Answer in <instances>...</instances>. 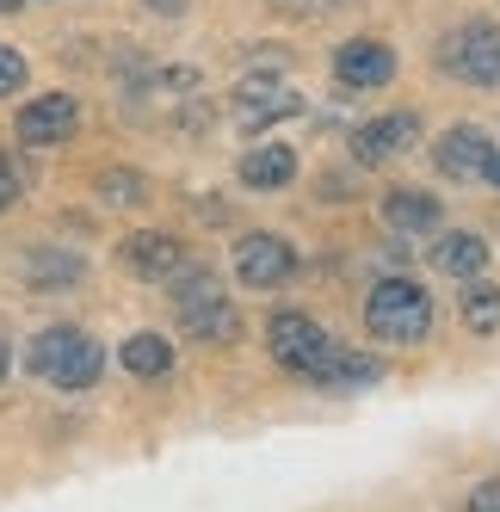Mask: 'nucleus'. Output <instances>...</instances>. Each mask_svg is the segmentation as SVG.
Returning a JSON list of instances; mask_svg holds the SVG:
<instances>
[{
    "mask_svg": "<svg viewBox=\"0 0 500 512\" xmlns=\"http://www.w3.org/2000/svg\"><path fill=\"white\" fill-rule=\"evenodd\" d=\"M266 346H272V358H278L291 377L321 383V389H371V383L383 377V364H377V358L346 352V346H340V340H334L315 315H297V309L272 315Z\"/></svg>",
    "mask_w": 500,
    "mask_h": 512,
    "instance_id": "nucleus-1",
    "label": "nucleus"
},
{
    "mask_svg": "<svg viewBox=\"0 0 500 512\" xmlns=\"http://www.w3.org/2000/svg\"><path fill=\"white\" fill-rule=\"evenodd\" d=\"M365 327L389 346H420L433 334V297L414 278H383L365 297Z\"/></svg>",
    "mask_w": 500,
    "mask_h": 512,
    "instance_id": "nucleus-2",
    "label": "nucleus"
},
{
    "mask_svg": "<svg viewBox=\"0 0 500 512\" xmlns=\"http://www.w3.org/2000/svg\"><path fill=\"white\" fill-rule=\"evenodd\" d=\"M167 284H173V309H180V327H186V334H198V340H210V346H223V340L241 334L235 303L223 297V284L210 278L204 266H180Z\"/></svg>",
    "mask_w": 500,
    "mask_h": 512,
    "instance_id": "nucleus-3",
    "label": "nucleus"
},
{
    "mask_svg": "<svg viewBox=\"0 0 500 512\" xmlns=\"http://www.w3.org/2000/svg\"><path fill=\"white\" fill-rule=\"evenodd\" d=\"M31 371L50 389H93L99 371H105V352L81 327H44V334L31 340Z\"/></svg>",
    "mask_w": 500,
    "mask_h": 512,
    "instance_id": "nucleus-4",
    "label": "nucleus"
},
{
    "mask_svg": "<svg viewBox=\"0 0 500 512\" xmlns=\"http://www.w3.org/2000/svg\"><path fill=\"white\" fill-rule=\"evenodd\" d=\"M439 62H445V75L463 81V87H500V25L494 19L457 25L439 44Z\"/></svg>",
    "mask_w": 500,
    "mask_h": 512,
    "instance_id": "nucleus-5",
    "label": "nucleus"
},
{
    "mask_svg": "<svg viewBox=\"0 0 500 512\" xmlns=\"http://www.w3.org/2000/svg\"><path fill=\"white\" fill-rule=\"evenodd\" d=\"M291 272H297V253H291V241L284 235H241L235 241V278L247 284V290H278V284H291Z\"/></svg>",
    "mask_w": 500,
    "mask_h": 512,
    "instance_id": "nucleus-6",
    "label": "nucleus"
},
{
    "mask_svg": "<svg viewBox=\"0 0 500 512\" xmlns=\"http://www.w3.org/2000/svg\"><path fill=\"white\" fill-rule=\"evenodd\" d=\"M334 81L346 93H377L396 81V50H389L383 38H352L334 50Z\"/></svg>",
    "mask_w": 500,
    "mask_h": 512,
    "instance_id": "nucleus-7",
    "label": "nucleus"
},
{
    "mask_svg": "<svg viewBox=\"0 0 500 512\" xmlns=\"http://www.w3.org/2000/svg\"><path fill=\"white\" fill-rule=\"evenodd\" d=\"M284 118H303V93L284 87V81H241L235 87V124L241 130H272Z\"/></svg>",
    "mask_w": 500,
    "mask_h": 512,
    "instance_id": "nucleus-8",
    "label": "nucleus"
},
{
    "mask_svg": "<svg viewBox=\"0 0 500 512\" xmlns=\"http://www.w3.org/2000/svg\"><path fill=\"white\" fill-rule=\"evenodd\" d=\"M81 124V105L68 99V93H44V99H31L25 112H19V142H31V149H50V142H68Z\"/></svg>",
    "mask_w": 500,
    "mask_h": 512,
    "instance_id": "nucleus-9",
    "label": "nucleus"
},
{
    "mask_svg": "<svg viewBox=\"0 0 500 512\" xmlns=\"http://www.w3.org/2000/svg\"><path fill=\"white\" fill-rule=\"evenodd\" d=\"M414 136H420V118H414V112H389V118H371V124L352 130V155H359L365 167H377V161L408 155Z\"/></svg>",
    "mask_w": 500,
    "mask_h": 512,
    "instance_id": "nucleus-10",
    "label": "nucleus"
},
{
    "mask_svg": "<svg viewBox=\"0 0 500 512\" xmlns=\"http://www.w3.org/2000/svg\"><path fill=\"white\" fill-rule=\"evenodd\" d=\"M433 161H439L445 179H488V167H494V142H488L476 124H457V130L439 136Z\"/></svg>",
    "mask_w": 500,
    "mask_h": 512,
    "instance_id": "nucleus-11",
    "label": "nucleus"
},
{
    "mask_svg": "<svg viewBox=\"0 0 500 512\" xmlns=\"http://www.w3.org/2000/svg\"><path fill=\"white\" fill-rule=\"evenodd\" d=\"M124 266H130V272H142V278H161V284H167L173 272L186 266V247L173 241V235L142 229V235H130V241H124Z\"/></svg>",
    "mask_w": 500,
    "mask_h": 512,
    "instance_id": "nucleus-12",
    "label": "nucleus"
},
{
    "mask_svg": "<svg viewBox=\"0 0 500 512\" xmlns=\"http://www.w3.org/2000/svg\"><path fill=\"white\" fill-rule=\"evenodd\" d=\"M297 179V155L284 149V142H266V149H247L241 155V186L247 192H278Z\"/></svg>",
    "mask_w": 500,
    "mask_h": 512,
    "instance_id": "nucleus-13",
    "label": "nucleus"
},
{
    "mask_svg": "<svg viewBox=\"0 0 500 512\" xmlns=\"http://www.w3.org/2000/svg\"><path fill=\"white\" fill-rule=\"evenodd\" d=\"M383 223L396 229V235H433L445 223V210L433 192H389L383 198Z\"/></svg>",
    "mask_w": 500,
    "mask_h": 512,
    "instance_id": "nucleus-14",
    "label": "nucleus"
},
{
    "mask_svg": "<svg viewBox=\"0 0 500 512\" xmlns=\"http://www.w3.org/2000/svg\"><path fill=\"white\" fill-rule=\"evenodd\" d=\"M433 266H439L445 278H482V272H488V241L470 235V229L439 235V241H433Z\"/></svg>",
    "mask_w": 500,
    "mask_h": 512,
    "instance_id": "nucleus-15",
    "label": "nucleus"
},
{
    "mask_svg": "<svg viewBox=\"0 0 500 512\" xmlns=\"http://www.w3.org/2000/svg\"><path fill=\"white\" fill-rule=\"evenodd\" d=\"M124 371H130V377H167V371H173L167 334H130V340H124Z\"/></svg>",
    "mask_w": 500,
    "mask_h": 512,
    "instance_id": "nucleus-16",
    "label": "nucleus"
},
{
    "mask_svg": "<svg viewBox=\"0 0 500 512\" xmlns=\"http://www.w3.org/2000/svg\"><path fill=\"white\" fill-rule=\"evenodd\" d=\"M463 327L470 334H500V284H482V278H470L463 284Z\"/></svg>",
    "mask_w": 500,
    "mask_h": 512,
    "instance_id": "nucleus-17",
    "label": "nucleus"
},
{
    "mask_svg": "<svg viewBox=\"0 0 500 512\" xmlns=\"http://www.w3.org/2000/svg\"><path fill=\"white\" fill-rule=\"evenodd\" d=\"M99 198H112V204H142V198H149V186H142V173H99Z\"/></svg>",
    "mask_w": 500,
    "mask_h": 512,
    "instance_id": "nucleus-18",
    "label": "nucleus"
},
{
    "mask_svg": "<svg viewBox=\"0 0 500 512\" xmlns=\"http://www.w3.org/2000/svg\"><path fill=\"white\" fill-rule=\"evenodd\" d=\"M19 87H25V56L0 44V99H7V93H19Z\"/></svg>",
    "mask_w": 500,
    "mask_h": 512,
    "instance_id": "nucleus-19",
    "label": "nucleus"
},
{
    "mask_svg": "<svg viewBox=\"0 0 500 512\" xmlns=\"http://www.w3.org/2000/svg\"><path fill=\"white\" fill-rule=\"evenodd\" d=\"M463 512H500V475H488V482H476V494L463 500Z\"/></svg>",
    "mask_w": 500,
    "mask_h": 512,
    "instance_id": "nucleus-20",
    "label": "nucleus"
},
{
    "mask_svg": "<svg viewBox=\"0 0 500 512\" xmlns=\"http://www.w3.org/2000/svg\"><path fill=\"white\" fill-rule=\"evenodd\" d=\"M13 198H19V173H13V161H7V155H0V210H7Z\"/></svg>",
    "mask_w": 500,
    "mask_h": 512,
    "instance_id": "nucleus-21",
    "label": "nucleus"
},
{
    "mask_svg": "<svg viewBox=\"0 0 500 512\" xmlns=\"http://www.w3.org/2000/svg\"><path fill=\"white\" fill-rule=\"evenodd\" d=\"M142 7H155V13H186L192 0H142Z\"/></svg>",
    "mask_w": 500,
    "mask_h": 512,
    "instance_id": "nucleus-22",
    "label": "nucleus"
},
{
    "mask_svg": "<svg viewBox=\"0 0 500 512\" xmlns=\"http://www.w3.org/2000/svg\"><path fill=\"white\" fill-rule=\"evenodd\" d=\"M7 364H13V346H7V340H0V383H7Z\"/></svg>",
    "mask_w": 500,
    "mask_h": 512,
    "instance_id": "nucleus-23",
    "label": "nucleus"
},
{
    "mask_svg": "<svg viewBox=\"0 0 500 512\" xmlns=\"http://www.w3.org/2000/svg\"><path fill=\"white\" fill-rule=\"evenodd\" d=\"M488 179H494V186H500V155H494V167H488Z\"/></svg>",
    "mask_w": 500,
    "mask_h": 512,
    "instance_id": "nucleus-24",
    "label": "nucleus"
},
{
    "mask_svg": "<svg viewBox=\"0 0 500 512\" xmlns=\"http://www.w3.org/2000/svg\"><path fill=\"white\" fill-rule=\"evenodd\" d=\"M0 13H19V0H0Z\"/></svg>",
    "mask_w": 500,
    "mask_h": 512,
    "instance_id": "nucleus-25",
    "label": "nucleus"
}]
</instances>
